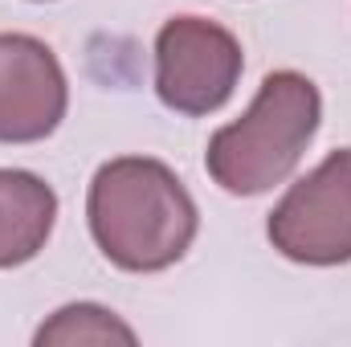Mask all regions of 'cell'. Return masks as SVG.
I'll return each mask as SVG.
<instances>
[{"instance_id":"1","label":"cell","mask_w":351,"mask_h":347,"mask_svg":"<svg viewBox=\"0 0 351 347\" xmlns=\"http://www.w3.org/2000/svg\"><path fill=\"white\" fill-rule=\"evenodd\" d=\"M86 217L102 258L131 274L168 270L196 237V200L180 176L147 156L102 164L90 180Z\"/></svg>"},{"instance_id":"2","label":"cell","mask_w":351,"mask_h":347,"mask_svg":"<svg viewBox=\"0 0 351 347\" xmlns=\"http://www.w3.org/2000/svg\"><path fill=\"white\" fill-rule=\"evenodd\" d=\"M319 119V86L306 74L278 70L262 82L250 110L208 139L204 168L233 196H262L298 168Z\"/></svg>"},{"instance_id":"3","label":"cell","mask_w":351,"mask_h":347,"mask_svg":"<svg viewBox=\"0 0 351 347\" xmlns=\"http://www.w3.org/2000/svg\"><path fill=\"white\" fill-rule=\"evenodd\" d=\"M241 41L204 16H172L156 37V94L160 102L200 119L221 110L241 82Z\"/></svg>"},{"instance_id":"4","label":"cell","mask_w":351,"mask_h":347,"mask_svg":"<svg viewBox=\"0 0 351 347\" xmlns=\"http://www.w3.org/2000/svg\"><path fill=\"white\" fill-rule=\"evenodd\" d=\"M269 246L298 265L351 261V147L331 152L269 213Z\"/></svg>"},{"instance_id":"5","label":"cell","mask_w":351,"mask_h":347,"mask_svg":"<svg viewBox=\"0 0 351 347\" xmlns=\"http://www.w3.org/2000/svg\"><path fill=\"white\" fill-rule=\"evenodd\" d=\"M70 106L66 70L29 33H0V143H37L58 131Z\"/></svg>"},{"instance_id":"6","label":"cell","mask_w":351,"mask_h":347,"mask_svg":"<svg viewBox=\"0 0 351 347\" xmlns=\"http://www.w3.org/2000/svg\"><path fill=\"white\" fill-rule=\"evenodd\" d=\"M58 221L53 188L33 172L0 168V270L33 261Z\"/></svg>"},{"instance_id":"7","label":"cell","mask_w":351,"mask_h":347,"mask_svg":"<svg viewBox=\"0 0 351 347\" xmlns=\"http://www.w3.org/2000/svg\"><path fill=\"white\" fill-rule=\"evenodd\" d=\"M33 344L37 347H53V344H135V331L114 315V311H106V307H98V302H70V307H62V311H53L41 327H37V335H33Z\"/></svg>"}]
</instances>
